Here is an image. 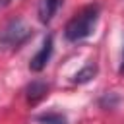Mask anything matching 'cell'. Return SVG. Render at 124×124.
Segmentation results:
<instances>
[{
    "instance_id": "1",
    "label": "cell",
    "mask_w": 124,
    "mask_h": 124,
    "mask_svg": "<svg viewBox=\"0 0 124 124\" xmlns=\"http://www.w3.org/2000/svg\"><path fill=\"white\" fill-rule=\"evenodd\" d=\"M97 19H99V6L97 4H89L85 8H81L79 12L74 14V17L66 23L64 27V37L70 41V43H78V41H83L87 39L95 25H97Z\"/></svg>"
},
{
    "instance_id": "2",
    "label": "cell",
    "mask_w": 124,
    "mask_h": 124,
    "mask_svg": "<svg viewBox=\"0 0 124 124\" xmlns=\"http://www.w3.org/2000/svg\"><path fill=\"white\" fill-rule=\"evenodd\" d=\"M31 35H33V29L23 19H12L0 35V46L2 48H19L23 43H27V39Z\"/></svg>"
},
{
    "instance_id": "3",
    "label": "cell",
    "mask_w": 124,
    "mask_h": 124,
    "mask_svg": "<svg viewBox=\"0 0 124 124\" xmlns=\"http://www.w3.org/2000/svg\"><path fill=\"white\" fill-rule=\"evenodd\" d=\"M50 54H52V35H46L45 41H43V45H41V48H39V52L31 58L29 68L33 72H41L46 66V62L50 60Z\"/></svg>"
},
{
    "instance_id": "4",
    "label": "cell",
    "mask_w": 124,
    "mask_h": 124,
    "mask_svg": "<svg viewBox=\"0 0 124 124\" xmlns=\"http://www.w3.org/2000/svg\"><path fill=\"white\" fill-rule=\"evenodd\" d=\"M60 4H62V0H39V19H41V23H48L52 19V16L56 14Z\"/></svg>"
},
{
    "instance_id": "5",
    "label": "cell",
    "mask_w": 124,
    "mask_h": 124,
    "mask_svg": "<svg viewBox=\"0 0 124 124\" xmlns=\"http://www.w3.org/2000/svg\"><path fill=\"white\" fill-rule=\"evenodd\" d=\"M48 95V85L45 83V81H31L29 83V87H27V101L31 103V105H35V103H39L43 97H46Z\"/></svg>"
},
{
    "instance_id": "6",
    "label": "cell",
    "mask_w": 124,
    "mask_h": 124,
    "mask_svg": "<svg viewBox=\"0 0 124 124\" xmlns=\"http://www.w3.org/2000/svg\"><path fill=\"white\" fill-rule=\"evenodd\" d=\"M95 72H97V68H95L93 64H87L83 70H79V72L74 76V83H85V81H89V79L95 76Z\"/></svg>"
},
{
    "instance_id": "7",
    "label": "cell",
    "mask_w": 124,
    "mask_h": 124,
    "mask_svg": "<svg viewBox=\"0 0 124 124\" xmlns=\"http://www.w3.org/2000/svg\"><path fill=\"white\" fill-rule=\"evenodd\" d=\"M39 122L41 124H66V116L60 112H46L39 116Z\"/></svg>"
},
{
    "instance_id": "8",
    "label": "cell",
    "mask_w": 124,
    "mask_h": 124,
    "mask_svg": "<svg viewBox=\"0 0 124 124\" xmlns=\"http://www.w3.org/2000/svg\"><path fill=\"white\" fill-rule=\"evenodd\" d=\"M122 76H124V52H122V64H120V70H118Z\"/></svg>"
},
{
    "instance_id": "9",
    "label": "cell",
    "mask_w": 124,
    "mask_h": 124,
    "mask_svg": "<svg viewBox=\"0 0 124 124\" xmlns=\"http://www.w3.org/2000/svg\"><path fill=\"white\" fill-rule=\"evenodd\" d=\"M4 2H10V0H4Z\"/></svg>"
}]
</instances>
